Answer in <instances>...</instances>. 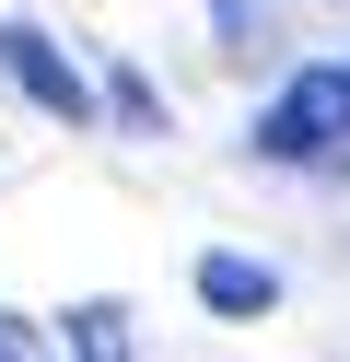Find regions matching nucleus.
<instances>
[{"label":"nucleus","mask_w":350,"mask_h":362,"mask_svg":"<svg viewBox=\"0 0 350 362\" xmlns=\"http://www.w3.org/2000/svg\"><path fill=\"white\" fill-rule=\"evenodd\" d=\"M0 59H12V82H23V94H35V105H47V117H70V129H82V117H93V82H82V71H70V59H59V47H47V35H35V24H12V35H0Z\"/></svg>","instance_id":"2"},{"label":"nucleus","mask_w":350,"mask_h":362,"mask_svg":"<svg viewBox=\"0 0 350 362\" xmlns=\"http://www.w3.org/2000/svg\"><path fill=\"white\" fill-rule=\"evenodd\" d=\"M350 129V71H292V94L257 117V152H280V164H303V152H327Z\"/></svg>","instance_id":"1"},{"label":"nucleus","mask_w":350,"mask_h":362,"mask_svg":"<svg viewBox=\"0 0 350 362\" xmlns=\"http://www.w3.org/2000/svg\"><path fill=\"white\" fill-rule=\"evenodd\" d=\"M70 351L82 362H129V304H82L70 315Z\"/></svg>","instance_id":"4"},{"label":"nucleus","mask_w":350,"mask_h":362,"mask_svg":"<svg viewBox=\"0 0 350 362\" xmlns=\"http://www.w3.org/2000/svg\"><path fill=\"white\" fill-rule=\"evenodd\" d=\"M199 304H210V315H269V304H280V269H257V257L222 245V257H199Z\"/></svg>","instance_id":"3"},{"label":"nucleus","mask_w":350,"mask_h":362,"mask_svg":"<svg viewBox=\"0 0 350 362\" xmlns=\"http://www.w3.org/2000/svg\"><path fill=\"white\" fill-rule=\"evenodd\" d=\"M0 362H47V339L23 327V315H0Z\"/></svg>","instance_id":"5"}]
</instances>
